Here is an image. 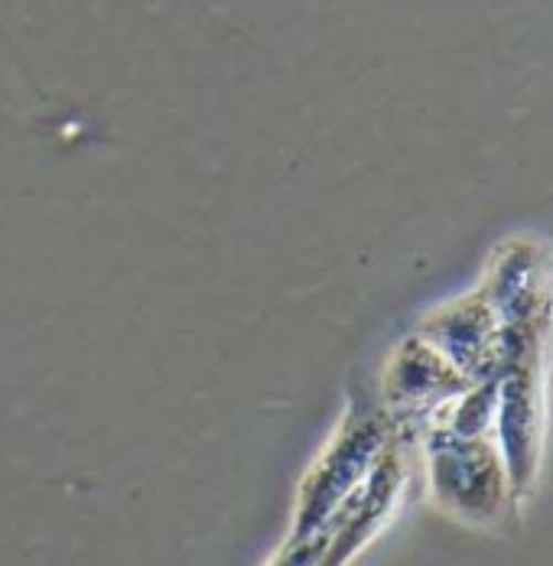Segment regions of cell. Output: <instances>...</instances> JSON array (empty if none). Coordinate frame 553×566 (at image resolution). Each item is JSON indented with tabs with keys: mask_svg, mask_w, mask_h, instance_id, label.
Instances as JSON below:
<instances>
[{
	"mask_svg": "<svg viewBox=\"0 0 553 566\" xmlns=\"http://www.w3.org/2000/svg\"><path fill=\"white\" fill-rule=\"evenodd\" d=\"M498 453L508 472L514 499H524L541 469L544 447V378H541V348L514 358L498 375L495 410Z\"/></svg>",
	"mask_w": 553,
	"mask_h": 566,
	"instance_id": "3",
	"label": "cell"
},
{
	"mask_svg": "<svg viewBox=\"0 0 553 566\" xmlns=\"http://www.w3.org/2000/svg\"><path fill=\"white\" fill-rule=\"evenodd\" d=\"M472 381L427 339L400 345L387 368V397L397 407H434L456 400Z\"/></svg>",
	"mask_w": 553,
	"mask_h": 566,
	"instance_id": "5",
	"label": "cell"
},
{
	"mask_svg": "<svg viewBox=\"0 0 553 566\" xmlns=\"http://www.w3.org/2000/svg\"><path fill=\"white\" fill-rule=\"evenodd\" d=\"M430 482L442 509L476 524L495 521L514 499L501 453L489 437L442 430L430 443Z\"/></svg>",
	"mask_w": 553,
	"mask_h": 566,
	"instance_id": "2",
	"label": "cell"
},
{
	"mask_svg": "<svg viewBox=\"0 0 553 566\" xmlns=\"http://www.w3.org/2000/svg\"><path fill=\"white\" fill-rule=\"evenodd\" d=\"M514 358L538 352L553 319V254L538 241H508L482 283Z\"/></svg>",
	"mask_w": 553,
	"mask_h": 566,
	"instance_id": "1",
	"label": "cell"
},
{
	"mask_svg": "<svg viewBox=\"0 0 553 566\" xmlns=\"http://www.w3.org/2000/svg\"><path fill=\"white\" fill-rule=\"evenodd\" d=\"M424 339L442 352L469 381L498 378L514 361L511 342L482 290L437 310L424 323Z\"/></svg>",
	"mask_w": 553,
	"mask_h": 566,
	"instance_id": "4",
	"label": "cell"
},
{
	"mask_svg": "<svg viewBox=\"0 0 553 566\" xmlns=\"http://www.w3.org/2000/svg\"><path fill=\"white\" fill-rule=\"evenodd\" d=\"M498 410V378L472 381L456 397V413L449 420V433L459 437H486L495 427Z\"/></svg>",
	"mask_w": 553,
	"mask_h": 566,
	"instance_id": "6",
	"label": "cell"
}]
</instances>
